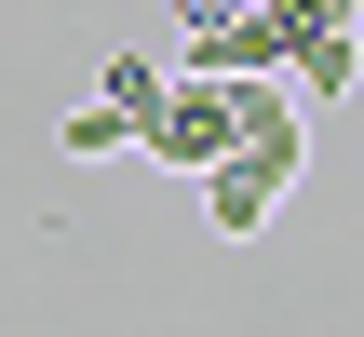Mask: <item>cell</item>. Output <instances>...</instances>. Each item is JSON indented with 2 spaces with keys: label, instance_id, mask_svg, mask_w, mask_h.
Wrapping results in <instances>:
<instances>
[{
  "label": "cell",
  "instance_id": "3",
  "mask_svg": "<svg viewBox=\"0 0 364 337\" xmlns=\"http://www.w3.org/2000/svg\"><path fill=\"white\" fill-rule=\"evenodd\" d=\"M284 81H297L311 108H338V95L364 81V41H351V27H297V54H284Z\"/></svg>",
  "mask_w": 364,
  "mask_h": 337
},
{
  "label": "cell",
  "instance_id": "7",
  "mask_svg": "<svg viewBox=\"0 0 364 337\" xmlns=\"http://www.w3.org/2000/svg\"><path fill=\"white\" fill-rule=\"evenodd\" d=\"M162 14H176V27H216V14H230V0H162Z\"/></svg>",
  "mask_w": 364,
  "mask_h": 337
},
{
  "label": "cell",
  "instance_id": "2",
  "mask_svg": "<svg viewBox=\"0 0 364 337\" xmlns=\"http://www.w3.org/2000/svg\"><path fill=\"white\" fill-rule=\"evenodd\" d=\"M189 189H203V230H216V243H257V230H270V203L297 189V162H270V149H230V162H203Z\"/></svg>",
  "mask_w": 364,
  "mask_h": 337
},
{
  "label": "cell",
  "instance_id": "5",
  "mask_svg": "<svg viewBox=\"0 0 364 337\" xmlns=\"http://www.w3.org/2000/svg\"><path fill=\"white\" fill-rule=\"evenodd\" d=\"M54 149H68V162H122V149H135V122H122V108H68V135H54Z\"/></svg>",
  "mask_w": 364,
  "mask_h": 337
},
{
  "label": "cell",
  "instance_id": "1",
  "mask_svg": "<svg viewBox=\"0 0 364 337\" xmlns=\"http://www.w3.org/2000/svg\"><path fill=\"white\" fill-rule=\"evenodd\" d=\"M135 162H176V176H203V162H230V81H203V68H176V81H162V108L135 122Z\"/></svg>",
  "mask_w": 364,
  "mask_h": 337
},
{
  "label": "cell",
  "instance_id": "4",
  "mask_svg": "<svg viewBox=\"0 0 364 337\" xmlns=\"http://www.w3.org/2000/svg\"><path fill=\"white\" fill-rule=\"evenodd\" d=\"M162 81H176V54H108V68H95V108L149 122V108H162Z\"/></svg>",
  "mask_w": 364,
  "mask_h": 337
},
{
  "label": "cell",
  "instance_id": "6",
  "mask_svg": "<svg viewBox=\"0 0 364 337\" xmlns=\"http://www.w3.org/2000/svg\"><path fill=\"white\" fill-rule=\"evenodd\" d=\"M297 27H364V0H284Z\"/></svg>",
  "mask_w": 364,
  "mask_h": 337
}]
</instances>
